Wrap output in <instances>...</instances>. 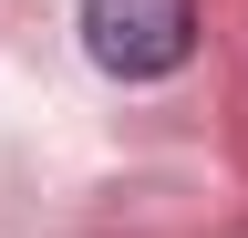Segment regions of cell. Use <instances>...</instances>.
I'll list each match as a JSON object with an SVG mask.
<instances>
[{"label": "cell", "instance_id": "obj_1", "mask_svg": "<svg viewBox=\"0 0 248 238\" xmlns=\"http://www.w3.org/2000/svg\"><path fill=\"white\" fill-rule=\"evenodd\" d=\"M83 42H93L104 73L155 83V73L186 63V42H197V0H83Z\"/></svg>", "mask_w": 248, "mask_h": 238}]
</instances>
